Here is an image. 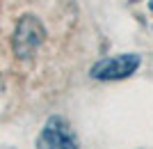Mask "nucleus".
Instances as JSON below:
<instances>
[{
    "label": "nucleus",
    "instance_id": "nucleus-2",
    "mask_svg": "<svg viewBox=\"0 0 153 149\" xmlns=\"http://www.w3.org/2000/svg\"><path fill=\"white\" fill-rule=\"evenodd\" d=\"M37 149H80V142L69 119L62 115H53L37 136Z\"/></svg>",
    "mask_w": 153,
    "mask_h": 149
},
{
    "label": "nucleus",
    "instance_id": "nucleus-4",
    "mask_svg": "<svg viewBox=\"0 0 153 149\" xmlns=\"http://www.w3.org/2000/svg\"><path fill=\"white\" fill-rule=\"evenodd\" d=\"M149 9H151V12H153V0H149Z\"/></svg>",
    "mask_w": 153,
    "mask_h": 149
},
{
    "label": "nucleus",
    "instance_id": "nucleus-1",
    "mask_svg": "<svg viewBox=\"0 0 153 149\" xmlns=\"http://www.w3.org/2000/svg\"><path fill=\"white\" fill-rule=\"evenodd\" d=\"M44 41H46L44 23L34 14H23L16 23V30H14V37H12V48L16 53V58L21 60L32 58L44 46Z\"/></svg>",
    "mask_w": 153,
    "mask_h": 149
},
{
    "label": "nucleus",
    "instance_id": "nucleus-3",
    "mask_svg": "<svg viewBox=\"0 0 153 149\" xmlns=\"http://www.w3.org/2000/svg\"><path fill=\"white\" fill-rule=\"evenodd\" d=\"M142 64V58L137 53H121L114 58H103L89 69V76L94 80H121L137 71Z\"/></svg>",
    "mask_w": 153,
    "mask_h": 149
}]
</instances>
